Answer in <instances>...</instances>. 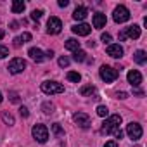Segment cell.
<instances>
[{"instance_id":"6da1fadb","label":"cell","mask_w":147,"mask_h":147,"mask_svg":"<svg viewBox=\"0 0 147 147\" xmlns=\"http://www.w3.org/2000/svg\"><path fill=\"white\" fill-rule=\"evenodd\" d=\"M121 125V116L119 114H113L109 118H106V121L100 126V133H116L119 130Z\"/></svg>"},{"instance_id":"7a4b0ae2","label":"cell","mask_w":147,"mask_h":147,"mask_svg":"<svg viewBox=\"0 0 147 147\" xmlns=\"http://www.w3.org/2000/svg\"><path fill=\"white\" fill-rule=\"evenodd\" d=\"M42 92L47 94V95H54V94H62L64 92V87L59 83V82H52V80H47L40 85Z\"/></svg>"},{"instance_id":"3957f363","label":"cell","mask_w":147,"mask_h":147,"mask_svg":"<svg viewBox=\"0 0 147 147\" xmlns=\"http://www.w3.org/2000/svg\"><path fill=\"white\" fill-rule=\"evenodd\" d=\"M99 75H100V78L106 82V83H113L118 76H119V73H118V69H114V67H111V66H100V69H99Z\"/></svg>"},{"instance_id":"277c9868","label":"cell","mask_w":147,"mask_h":147,"mask_svg":"<svg viewBox=\"0 0 147 147\" xmlns=\"http://www.w3.org/2000/svg\"><path fill=\"white\" fill-rule=\"evenodd\" d=\"M31 135L35 137L36 142L45 144V142L49 140V128H47L45 125H35L33 130H31Z\"/></svg>"},{"instance_id":"5b68a950","label":"cell","mask_w":147,"mask_h":147,"mask_svg":"<svg viewBox=\"0 0 147 147\" xmlns=\"http://www.w3.org/2000/svg\"><path fill=\"white\" fill-rule=\"evenodd\" d=\"M7 69H9L11 75H19V73H23V71L26 69V61L21 59V57H14V59L9 62Z\"/></svg>"},{"instance_id":"8992f818","label":"cell","mask_w":147,"mask_h":147,"mask_svg":"<svg viewBox=\"0 0 147 147\" xmlns=\"http://www.w3.org/2000/svg\"><path fill=\"white\" fill-rule=\"evenodd\" d=\"M113 19L116 21V23H126L128 19H130V11L125 7V5H118L116 9H114V14H113Z\"/></svg>"},{"instance_id":"52a82bcc","label":"cell","mask_w":147,"mask_h":147,"mask_svg":"<svg viewBox=\"0 0 147 147\" xmlns=\"http://www.w3.org/2000/svg\"><path fill=\"white\" fill-rule=\"evenodd\" d=\"M61 30H62L61 19L55 18V16H52V18L47 21V33H49V35H57V33H61Z\"/></svg>"},{"instance_id":"ba28073f","label":"cell","mask_w":147,"mask_h":147,"mask_svg":"<svg viewBox=\"0 0 147 147\" xmlns=\"http://www.w3.org/2000/svg\"><path fill=\"white\" fill-rule=\"evenodd\" d=\"M126 133H128V137L131 138V140H138L140 137H142V126L138 125V123H135V121H131V123H128L126 125Z\"/></svg>"},{"instance_id":"9c48e42d","label":"cell","mask_w":147,"mask_h":147,"mask_svg":"<svg viewBox=\"0 0 147 147\" xmlns=\"http://www.w3.org/2000/svg\"><path fill=\"white\" fill-rule=\"evenodd\" d=\"M73 121H75L80 128H90V125H92V121H90V116L88 114H85V113H75V116H73Z\"/></svg>"},{"instance_id":"30bf717a","label":"cell","mask_w":147,"mask_h":147,"mask_svg":"<svg viewBox=\"0 0 147 147\" xmlns=\"http://www.w3.org/2000/svg\"><path fill=\"white\" fill-rule=\"evenodd\" d=\"M71 30H73V33L78 35V36H87V35H90L92 26H90V24H87V23H78V24L73 26Z\"/></svg>"},{"instance_id":"8fae6325","label":"cell","mask_w":147,"mask_h":147,"mask_svg":"<svg viewBox=\"0 0 147 147\" xmlns=\"http://www.w3.org/2000/svg\"><path fill=\"white\" fill-rule=\"evenodd\" d=\"M126 78H128V83L131 85V87H138L140 83H142V75L137 71V69H131V71H128V75H126Z\"/></svg>"},{"instance_id":"7c38bea8","label":"cell","mask_w":147,"mask_h":147,"mask_svg":"<svg viewBox=\"0 0 147 147\" xmlns=\"http://www.w3.org/2000/svg\"><path fill=\"white\" fill-rule=\"evenodd\" d=\"M123 47L119 45V43H111V45H107V55H111V57H114V59H119V57H123Z\"/></svg>"},{"instance_id":"4fadbf2b","label":"cell","mask_w":147,"mask_h":147,"mask_svg":"<svg viewBox=\"0 0 147 147\" xmlns=\"http://www.w3.org/2000/svg\"><path fill=\"white\" fill-rule=\"evenodd\" d=\"M28 55H30L35 62H43V61H45V54H43L38 47H31V49L28 50Z\"/></svg>"},{"instance_id":"5bb4252c","label":"cell","mask_w":147,"mask_h":147,"mask_svg":"<svg viewBox=\"0 0 147 147\" xmlns=\"http://www.w3.org/2000/svg\"><path fill=\"white\" fill-rule=\"evenodd\" d=\"M94 28H97V30H100V28H104L106 26V23H107V19H106V14H102V12H97V14H94Z\"/></svg>"},{"instance_id":"9a60e30c","label":"cell","mask_w":147,"mask_h":147,"mask_svg":"<svg viewBox=\"0 0 147 147\" xmlns=\"http://www.w3.org/2000/svg\"><path fill=\"white\" fill-rule=\"evenodd\" d=\"M123 31H125V36H130V38H133V40L140 38V26H137V24L128 26V28H125Z\"/></svg>"},{"instance_id":"2e32d148","label":"cell","mask_w":147,"mask_h":147,"mask_svg":"<svg viewBox=\"0 0 147 147\" xmlns=\"http://www.w3.org/2000/svg\"><path fill=\"white\" fill-rule=\"evenodd\" d=\"M88 16V9L87 7H76L75 12H73V19L75 21H83Z\"/></svg>"},{"instance_id":"e0dca14e","label":"cell","mask_w":147,"mask_h":147,"mask_svg":"<svg viewBox=\"0 0 147 147\" xmlns=\"http://www.w3.org/2000/svg\"><path fill=\"white\" fill-rule=\"evenodd\" d=\"M64 47H66L67 50H71V52H76V50H80V42L75 40V38H69V40H66Z\"/></svg>"},{"instance_id":"ac0fdd59","label":"cell","mask_w":147,"mask_h":147,"mask_svg":"<svg viewBox=\"0 0 147 147\" xmlns=\"http://www.w3.org/2000/svg\"><path fill=\"white\" fill-rule=\"evenodd\" d=\"M133 61L137 62V64H145V61H147V54H145V50H137L135 54H133Z\"/></svg>"},{"instance_id":"d6986e66","label":"cell","mask_w":147,"mask_h":147,"mask_svg":"<svg viewBox=\"0 0 147 147\" xmlns=\"http://www.w3.org/2000/svg\"><path fill=\"white\" fill-rule=\"evenodd\" d=\"M30 40H31V35H30V33H23L21 36L14 38V47H21L23 43H26V42H30Z\"/></svg>"},{"instance_id":"ffe728a7","label":"cell","mask_w":147,"mask_h":147,"mask_svg":"<svg viewBox=\"0 0 147 147\" xmlns=\"http://www.w3.org/2000/svg\"><path fill=\"white\" fill-rule=\"evenodd\" d=\"M24 2H23V0H14V2H12V12L14 14H19V12H23L24 11Z\"/></svg>"},{"instance_id":"44dd1931","label":"cell","mask_w":147,"mask_h":147,"mask_svg":"<svg viewBox=\"0 0 147 147\" xmlns=\"http://www.w3.org/2000/svg\"><path fill=\"white\" fill-rule=\"evenodd\" d=\"M2 119H4V123H5V125H9V126H12V125L16 123V121H14V116H12L11 113H7V111H4V113H2Z\"/></svg>"},{"instance_id":"7402d4cb","label":"cell","mask_w":147,"mask_h":147,"mask_svg":"<svg viewBox=\"0 0 147 147\" xmlns=\"http://www.w3.org/2000/svg\"><path fill=\"white\" fill-rule=\"evenodd\" d=\"M67 80L73 82V83H80L82 76H80V73H76V71H69V73H67Z\"/></svg>"},{"instance_id":"603a6c76","label":"cell","mask_w":147,"mask_h":147,"mask_svg":"<svg viewBox=\"0 0 147 147\" xmlns=\"http://www.w3.org/2000/svg\"><path fill=\"white\" fill-rule=\"evenodd\" d=\"M73 59H75L76 62H83V61L87 59V52H83V50H76L75 54H73Z\"/></svg>"},{"instance_id":"cb8c5ba5","label":"cell","mask_w":147,"mask_h":147,"mask_svg":"<svg viewBox=\"0 0 147 147\" xmlns=\"http://www.w3.org/2000/svg\"><path fill=\"white\" fill-rule=\"evenodd\" d=\"M94 92H95V87H94V85H87V87H82V88H80V94H82L83 97H85V95H92Z\"/></svg>"},{"instance_id":"d4e9b609","label":"cell","mask_w":147,"mask_h":147,"mask_svg":"<svg viewBox=\"0 0 147 147\" xmlns=\"http://www.w3.org/2000/svg\"><path fill=\"white\" fill-rule=\"evenodd\" d=\"M52 131H54V135H55L57 138L64 137V130L61 128V125H59V123H54V125H52Z\"/></svg>"},{"instance_id":"484cf974","label":"cell","mask_w":147,"mask_h":147,"mask_svg":"<svg viewBox=\"0 0 147 147\" xmlns=\"http://www.w3.org/2000/svg\"><path fill=\"white\" fill-rule=\"evenodd\" d=\"M97 114H99L100 118H107V116H109V109H107L106 106H97Z\"/></svg>"},{"instance_id":"4316f807","label":"cell","mask_w":147,"mask_h":147,"mask_svg":"<svg viewBox=\"0 0 147 147\" xmlns=\"http://www.w3.org/2000/svg\"><path fill=\"white\" fill-rule=\"evenodd\" d=\"M42 109H43L45 114H50V113H54V104H50V102H43Z\"/></svg>"},{"instance_id":"83f0119b","label":"cell","mask_w":147,"mask_h":147,"mask_svg":"<svg viewBox=\"0 0 147 147\" xmlns=\"http://www.w3.org/2000/svg\"><path fill=\"white\" fill-rule=\"evenodd\" d=\"M100 40H102L106 45H111V40H113V36H111L109 33H102V35H100Z\"/></svg>"},{"instance_id":"f1b7e54d","label":"cell","mask_w":147,"mask_h":147,"mask_svg":"<svg viewBox=\"0 0 147 147\" xmlns=\"http://www.w3.org/2000/svg\"><path fill=\"white\" fill-rule=\"evenodd\" d=\"M59 66H61V67H67V66H69V59H67L66 55L59 57Z\"/></svg>"},{"instance_id":"f546056e","label":"cell","mask_w":147,"mask_h":147,"mask_svg":"<svg viewBox=\"0 0 147 147\" xmlns=\"http://www.w3.org/2000/svg\"><path fill=\"white\" fill-rule=\"evenodd\" d=\"M9 55V49L5 47V45H0V59H4V57H7Z\"/></svg>"},{"instance_id":"4dcf8cb0","label":"cell","mask_w":147,"mask_h":147,"mask_svg":"<svg viewBox=\"0 0 147 147\" xmlns=\"http://www.w3.org/2000/svg\"><path fill=\"white\" fill-rule=\"evenodd\" d=\"M42 16H43V12H42L40 9H35V11L31 12V19H35V21H36V19H40Z\"/></svg>"},{"instance_id":"1f68e13d","label":"cell","mask_w":147,"mask_h":147,"mask_svg":"<svg viewBox=\"0 0 147 147\" xmlns=\"http://www.w3.org/2000/svg\"><path fill=\"white\" fill-rule=\"evenodd\" d=\"M19 113H21V116H23V118H28V116H30V111H28V107H24V106H21Z\"/></svg>"},{"instance_id":"d6a6232c","label":"cell","mask_w":147,"mask_h":147,"mask_svg":"<svg viewBox=\"0 0 147 147\" xmlns=\"http://www.w3.org/2000/svg\"><path fill=\"white\" fill-rule=\"evenodd\" d=\"M11 100H12V102H19V95H18L16 92H11Z\"/></svg>"},{"instance_id":"836d02e7","label":"cell","mask_w":147,"mask_h":147,"mask_svg":"<svg viewBox=\"0 0 147 147\" xmlns=\"http://www.w3.org/2000/svg\"><path fill=\"white\" fill-rule=\"evenodd\" d=\"M116 97H118V99H126L128 94H126V92H116Z\"/></svg>"},{"instance_id":"e575fe53","label":"cell","mask_w":147,"mask_h":147,"mask_svg":"<svg viewBox=\"0 0 147 147\" xmlns=\"http://www.w3.org/2000/svg\"><path fill=\"white\" fill-rule=\"evenodd\" d=\"M104 147H118V144L114 142V140H109V142H106V145Z\"/></svg>"},{"instance_id":"d590c367","label":"cell","mask_w":147,"mask_h":147,"mask_svg":"<svg viewBox=\"0 0 147 147\" xmlns=\"http://www.w3.org/2000/svg\"><path fill=\"white\" fill-rule=\"evenodd\" d=\"M57 4H59V7H67V4H69V2H67V0H59Z\"/></svg>"},{"instance_id":"8d00e7d4","label":"cell","mask_w":147,"mask_h":147,"mask_svg":"<svg viewBox=\"0 0 147 147\" xmlns=\"http://www.w3.org/2000/svg\"><path fill=\"white\" fill-rule=\"evenodd\" d=\"M54 57V52L52 50H47V54H45V59H52Z\"/></svg>"},{"instance_id":"74e56055","label":"cell","mask_w":147,"mask_h":147,"mask_svg":"<svg viewBox=\"0 0 147 147\" xmlns=\"http://www.w3.org/2000/svg\"><path fill=\"white\" fill-rule=\"evenodd\" d=\"M113 135H114L116 138H121V137H123V131H121V130H118V131H116V133H113Z\"/></svg>"},{"instance_id":"f35d334b","label":"cell","mask_w":147,"mask_h":147,"mask_svg":"<svg viewBox=\"0 0 147 147\" xmlns=\"http://www.w3.org/2000/svg\"><path fill=\"white\" fill-rule=\"evenodd\" d=\"M125 38H126V36H125V31H121V33H119V40H125Z\"/></svg>"},{"instance_id":"ab89813d","label":"cell","mask_w":147,"mask_h":147,"mask_svg":"<svg viewBox=\"0 0 147 147\" xmlns=\"http://www.w3.org/2000/svg\"><path fill=\"white\" fill-rule=\"evenodd\" d=\"M4 36H5V33H4V31H2V30H0V40H2V38H4Z\"/></svg>"},{"instance_id":"60d3db41","label":"cell","mask_w":147,"mask_h":147,"mask_svg":"<svg viewBox=\"0 0 147 147\" xmlns=\"http://www.w3.org/2000/svg\"><path fill=\"white\" fill-rule=\"evenodd\" d=\"M2 99H4V97H2V92H0V102H2Z\"/></svg>"},{"instance_id":"b9f144b4","label":"cell","mask_w":147,"mask_h":147,"mask_svg":"<svg viewBox=\"0 0 147 147\" xmlns=\"http://www.w3.org/2000/svg\"><path fill=\"white\" fill-rule=\"evenodd\" d=\"M135 147H140V145H135Z\"/></svg>"}]
</instances>
